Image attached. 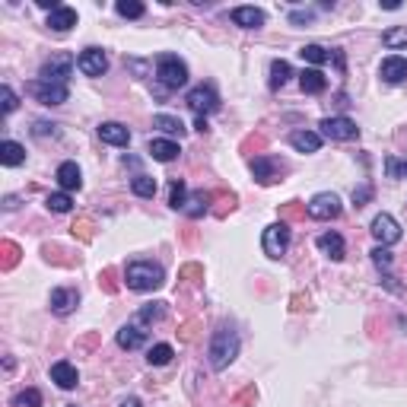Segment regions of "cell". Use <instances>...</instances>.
<instances>
[{
  "label": "cell",
  "instance_id": "46",
  "mask_svg": "<svg viewBox=\"0 0 407 407\" xmlns=\"http://www.w3.org/2000/svg\"><path fill=\"white\" fill-rule=\"evenodd\" d=\"M121 407H143V404H140V398H125Z\"/></svg>",
  "mask_w": 407,
  "mask_h": 407
},
{
  "label": "cell",
  "instance_id": "32",
  "mask_svg": "<svg viewBox=\"0 0 407 407\" xmlns=\"http://www.w3.org/2000/svg\"><path fill=\"white\" fill-rule=\"evenodd\" d=\"M163 315H166V302H150L147 309L137 312V322L134 324H153V322H159Z\"/></svg>",
  "mask_w": 407,
  "mask_h": 407
},
{
  "label": "cell",
  "instance_id": "22",
  "mask_svg": "<svg viewBox=\"0 0 407 407\" xmlns=\"http://www.w3.org/2000/svg\"><path fill=\"white\" fill-rule=\"evenodd\" d=\"M290 143L300 153H318V150H322V134H315V131H293L290 134Z\"/></svg>",
  "mask_w": 407,
  "mask_h": 407
},
{
  "label": "cell",
  "instance_id": "33",
  "mask_svg": "<svg viewBox=\"0 0 407 407\" xmlns=\"http://www.w3.org/2000/svg\"><path fill=\"white\" fill-rule=\"evenodd\" d=\"M382 45L391 51L398 48H407V25H398V29H388V32L382 35Z\"/></svg>",
  "mask_w": 407,
  "mask_h": 407
},
{
  "label": "cell",
  "instance_id": "11",
  "mask_svg": "<svg viewBox=\"0 0 407 407\" xmlns=\"http://www.w3.org/2000/svg\"><path fill=\"white\" fill-rule=\"evenodd\" d=\"M51 312L54 315H70L76 306H80V293L74 290V286H58V290H51Z\"/></svg>",
  "mask_w": 407,
  "mask_h": 407
},
{
  "label": "cell",
  "instance_id": "27",
  "mask_svg": "<svg viewBox=\"0 0 407 407\" xmlns=\"http://www.w3.org/2000/svg\"><path fill=\"white\" fill-rule=\"evenodd\" d=\"M300 58L309 61V64L322 67V64H328V61H331V51L322 48V45H302V48H300Z\"/></svg>",
  "mask_w": 407,
  "mask_h": 407
},
{
  "label": "cell",
  "instance_id": "14",
  "mask_svg": "<svg viewBox=\"0 0 407 407\" xmlns=\"http://www.w3.org/2000/svg\"><path fill=\"white\" fill-rule=\"evenodd\" d=\"M379 76H382L385 83H404L407 80V61L401 58V54H391V58L382 61V67H379Z\"/></svg>",
  "mask_w": 407,
  "mask_h": 407
},
{
  "label": "cell",
  "instance_id": "36",
  "mask_svg": "<svg viewBox=\"0 0 407 407\" xmlns=\"http://www.w3.org/2000/svg\"><path fill=\"white\" fill-rule=\"evenodd\" d=\"M172 357H175V350L169 347V344H156V347H150V353H147V363L150 366H166Z\"/></svg>",
  "mask_w": 407,
  "mask_h": 407
},
{
  "label": "cell",
  "instance_id": "16",
  "mask_svg": "<svg viewBox=\"0 0 407 407\" xmlns=\"http://www.w3.org/2000/svg\"><path fill=\"white\" fill-rule=\"evenodd\" d=\"M58 185L64 188L67 194L80 191V188H83V175H80V166H76V163H61V166H58Z\"/></svg>",
  "mask_w": 407,
  "mask_h": 407
},
{
  "label": "cell",
  "instance_id": "34",
  "mask_svg": "<svg viewBox=\"0 0 407 407\" xmlns=\"http://www.w3.org/2000/svg\"><path fill=\"white\" fill-rule=\"evenodd\" d=\"M115 10H118V17H125V19H140L147 13V7L137 3V0H118Z\"/></svg>",
  "mask_w": 407,
  "mask_h": 407
},
{
  "label": "cell",
  "instance_id": "24",
  "mask_svg": "<svg viewBox=\"0 0 407 407\" xmlns=\"http://www.w3.org/2000/svg\"><path fill=\"white\" fill-rule=\"evenodd\" d=\"M251 175H255L261 185H271L277 175V163L271 156H255L251 159Z\"/></svg>",
  "mask_w": 407,
  "mask_h": 407
},
{
  "label": "cell",
  "instance_id": "6",
  "mask_svg": "<svg viewBox=\"0 0 407 407\" xmlns=\"http://www.w3.org/2000/svg\"><path fill=\"white\" fill-rule=\"evenodd\" d=\"M185 102H188V108H191L198 118H207L210 112L220 108V96H216V90L210 83H200V86H194V90H188Z\"/></svg>",
  "mask_w": 407,
  "mask_h": 407
},
{
  "label": "cell",
  "instance_id": "45",
  "mask_svg": "<svg viewBox=\"0 0 407 407\" xmlns=\"http://www.w3.org/2000/svg\"><path fill=\"white\" fill-rule=\"evenodd\" d=\"M207 118H198V121H194V131H200V134H204V131H207Z\"/></svg>",
  "mask_w": 407,
  "mask_h": 407
},
{
  "label": "cell",
  "instance_id": "21",
  "mask_svg": "<svg viewBox=\"0 0 407 407\" xmlns=\"http://www.w3.org/2000/svg\"><path fill=\"white\" fill-rule=\"evenodd\" d=\"M315 245H318V249H322L328 258H331V261H341L344 251H347V245H344V239H341L337 233H322V236L315 239Z\"/></svg>",
  "mask_w": 407,
  "mask_h": 407
},
{
  "label": "cell",
  "instance_id": "1",
  "mask_svg": "<svg viewBox=\"0 0 407 407\" xmlns=\"http://www.w3.org/2000/svg\"><path fill=\"white\" fill-rule=\"evenodd\" d=\"M207 357H210V366L216 373H223L226 366L233 363L239 357V334L229 328V324H220L210 337V347H207Z\"/></svg>",
  "mask_w": 407,
  "mask_h": 407
},
{
  "label": "cell",
  "instance_id": "28",
  "mask_svg": "<svg viewBox=\"0 0 407 407\" xmlns=\"http://www.w3.org/2000/svg\"><path fill=\"white\" fill-rule=\"evenodd\" d=\"M131 191L137 194V198H153L156 194V178H150V175H134L131 178Z\"/></svg>",
  "mask_w": 407,
  "mask_h": 407
},
{
  "label": "cell",
  "instance_id": "31",
  "mask_svg": "<svg viewBox=\"0 0 407 407\" xmlns=\"http://www.w3.org/2000/svg\"><path fill=\"white\" fill-rule=\"evenodd\" d=\"M290 76H293V67L286 64V61H274V64H271V90H280Z\"/></svg>",
  "mask_w": 407,
  "mask_h": 407
},
{
  "label": "cell",
  "instance_id": "17",
  "mask_svg": "<svg viewBox=\"0 0 407 407\" xmlns=\"http://www.w3.org/2000/svg\"><path fill=\"white\" fill-rule=\"evenodd\" d=\"M300 86H302V92H309V96H322V92L328 90V76H324L318 67H309V70L300 74Z\"/></svg>",
  "mask_w": 407,
  "mask_h": 407
},
{
  "label": "cell",
  "instance_id": "15",
  "mask_svg": "<svg viewBox=\"0 0 407 407\" xmlns=\"http://www.w3.org/2000/svg\"><path fill=\"white\" fill-rule=\"evenodd\" d=\"M99 140L108 143V147H127L131 131L125 125H118V121H105V125H99Z\"/></svg>",
  "mask_w": 407,
  "mask_h": 407
},
{
  "label": "cell",
  "instance_id": "13",
  "mask_svg": "<svg viewBox=\"0 0 407 407\" xmlns=\"http://www.w3.org/2000/svg\"><path fill=\"white\" fill-rule=\"evenodd\" d=\"M51 382L58 385V388L70 391L80 385V373H76V366L74 363H67V359H58V363L51 366Z\"/></svg>",
  "mask_w": 407,
  "mask_h": 407
},
{
  "label": "cell",
  "instance_id": "7",
  "mask_svg": "<svg viewBox=\"0 0 407 407\" xmlns=\"http://www.w3.org/2000/svg\"><path fill=\"white\" fill-rule=\"evenodd\" d=\"M25 92L32 96L35 102H42V105H64L70 99V90L61 83H45V80H32V83L25 86Z\"/></svg>",
  "mask_w": 407,
  "mask_h": 407
},
{
  "label": "cell",
  "instance_id": "26",
  "mask_svg": "<svg viewBox=\"0 0 407 407\" xmlns=\"http://www.w3.org/2000/svg\"><path fill=\"white\" fill-rule=\"evenodd\" d=\"M210 200H213V194H207V191H194L191 198L185 200V213L191 216V220H198V216H204L210 210Z\"/></svg>",
  "mask_w": 407,
  "mask_h": 407
},
{
  "label": "cell",
  "instance_id": "19",
  "mask_svg": "<svg viewBox=\"0 0 407 407\" xmlns=\"http://www.w3.org/2000/svg\"><path fill=\"white\" fill-rule=\"evenodd\" d=\"M0 163H3L7 169L23 166L25 163V147L23 143H17V140H3L0 143Z\"/></svg>",
  "mask_w": 407,
  "mask_h": 407
},
{
  "label": "cell",
  "instance_id": "29",
  "mask_svg": "<svg viewBox=\"0 0 407 407\" xmlns=\"http://www.w3.org/2000/svg\"><path fill=\"white\" fill-rule=\"evenodd\" d=\"M153 127H159V131L163 134H178V137H182L185 134V125H182V118H175V115H156L153 118Z\"/></svg>",
  "mask_w": 407,
  "mask_h": 407
},
{
  "label": "cell",
  "instance_id": "37",
  "mask_svg": "<svg viewBox=\"0 0 407 407\" xmlns=\"http://www.w3.org/2000/svg\"><path fill=\"white\" fill-rule=\"evenodd\" d=\"M13 407H42V391L39 388H25L13 398Z\"/></svg>",
  "mask_w": 407,
  "mask_h": 407
},
{
  "label": "cell",
  "instance_id": "35",
  "mask_svg": "<svg viewBox=\"0 0 407 407\" xmlns=\"http://www.w3.org/2000/svg\"><path fill=\"white\" fill-rule=\"evenodd\" d=\"M185 200H188V188H185V182L182 178H172V185H169V204H172L175 210H182Z\"/></svg>",
  "mask_w": 407,
  "mask_h": 407
},
{
  "label": "cell",
  "instance_id": "38",
  "mask_svg": "<svg viewBox=\"0 0 407 407\" xmlns=\"http://www.w3.org/2000/svg\"><path fill=\"white\" fill-rule=\"evenodd\" d=\"M385 172H388V178H401V175H407V156L404 159L388 156L385 159Z\"/></svg>",
  "mask_w": 407,
  "mask_h": 407
},
{
  "label": "cell",
  "instance_id": "5",
  "mask_svg": "<svg viewBox=\"0 0 407 407\" xmlns=\"http://www.w3.org/2000/svg\"><path fill=\"white\" fill-rule=\"evenodd\" d=\"M290 223L280 220V223H271L264 229V239H261V249H264L267 258H283L286 249H290Z\"/></svg>",
  "mask_w": 407,
  "mask_h": 407
},
{
  "label": "cell",
  "instance_id": "41",
  "mask_svg": "<svg viewBox=\"0 0 407 407\" xmlns=\"http://www.w3.org/2000/svg\"><path fill=\"white\" fill-rule=\"evenodd\" d=\"M373 200V185H359V188H353V204L357 207H363V204H369Z\"/></svg>",
  "mask_w": 407,
  "mask_h": 407
},
{
  "label": "cell",
  "instance_id": "40",
  "mask_svg": "<svg viewBox=\"0 0 407 407\" xmlns=\"http://www.w3.org/2000/svg\"><path fill=\"white\" fill-rule=\"evenodd\" d=\"M373 261H375L379 271H388L391 267V251L385 249V245H379V249H373Z\"/></svg>",
  "mask_w": 407,
  "mask_h": 407
},
{
  "label": "cell",
  "instance_id": "23",
  "mask_svg": "<svg viewBox=\"0 0 407 407\" xmlns=\"http://www.w3.org/2000/svg\"><path fill=\"white\" fill-rule=\"evenodd\" d=\"M48 25L54 32H67L76 25V10L74 7H58L54 13H48Z\"/></svg>",
  "mask_w": 407,
  "mask_h": 407
},
{
  "label": "cell",
  "instance_id": "2",
  "mask_svg": "<svg viewBox=\"0 0 407 407\" xmlns=\"http://www.w3.org/2000/svg\"><path fill=\"white\" fill-rule=\"evenodd\" d=\"M125 283L137 293H153L166 283V271L153 261H131L125 267Z\"/></svg>",
  "mask_w": 407,
  "mask_h": 407
},
{
  "label": "cell",
  "instance_id": "18",
  "mask_svg": "<svg viewBox=\"0 0 407 407\" xmlns=\"http://www.w3.org/2000/svg\"><path fill=\"white\" fill-rule=\"evenodd\" d=\"M264 10H258V7H236L233 10V23L242 25V29H261L264 25Z\"/></svg>",
  "mask_w": 407,
  "mask_h": 407
},
{
  "label": "cell",
  "instance_id": "8",
  "mask_svg": "<svg viewBox=\"0 0 407 407\" xmlns=\"http://www.w3.org/2000/svg\"><path fill=\"white\" fill-rule=\"evenodd\" d=\"M322 134L328 137V140H357L359 137V127L357 121H350L347 115H334V118H324L322 125Z\"/></svg>",
  "mask_w": 407,
  "mask_h": 407
},
{
  "label": "cell",
  "instance_id": "25",
  "mask_svg": "<svg viewBox=\"0 0 407 407\" xmlns=\"http://www.w3.org/2000/svg\"><path fill=\"white\" fill-rule=\"evenodd\" d=\"M147 150H150V156L156 159V163H172V159L182 153L175 140H159V137H156V140H150V147H147Z\"/></svg>",
  "mask_w": 407,
  "mask_h": 407
},
{
  "label": "cell",
  "instance_id": "9",
  "mask_svg": "<svg viewBox=\"0 0 407 407\" xmlns=\"http://www.w3.org/2000/svg\"><path fill=\"white\" fill-rule=\"evenodd\" d=\"M306 213L312 216V220H334V216H341V198H337L334 191L315 194V198L309 200Z\"/></svg>",
  "mask_w": 407,
  "mask_h": 407
},
{
  "label": "cell",
  "instance_id": "42",
  "mask_svg": "<svg viewBox=\"0 0 407 407\" xmlns=\"http://www.w3.org/2000/svg\"><path fill=\"white\" fill-rule=\"evenodd\" d=\"M290 23H293V25L312 23V13H309V10H293V13H290Z\"/></svg>",
  "mask_w": 407,
  "mask_h": 407
},
{
  "label": "cell",
  "instance_id": "4",
  "mask_svg": "<svg viewBox=\"0 0 407 407\" xmlns=\"http://www.w3.org/2000/svg\"><path fill=\"white\" fill-rule=\"evenodd\" d=\"M74 64H76L74 54L58 51V54H51V58L42 64V74H39V80H45V83L67 86V80H70V74H74Z\"/></svg>",
  "mask_w": 407,
  "mask_h": 407
},
{
  "label": "cell",
  "instance_id": "39",
  "mask_svg": "<svg viewBox=\"0 0 407 407\" xmlns=\"http://www.w3.org/2000/svg\"><path fill=\"white\" fill-rule=\"evenodd\" d=\"M0 99H3V115H10V112H13V108L19 105V99H17V92L10 90L7 83L0 86Z\"/></svg>",
  "mask_w": 407,
  "mask_h": 407
},
{
  "label": "cell",
  "instance_id": "20",
  "mask_svg": "<svg viewBox=\"0 0 407 407\" xmlns=\"http://www.w3.org/2000/svg\"><path fill=\"white\" fill-rule=\"evenodd\" d=\"M147 344V331H140V324H125L118 331V347L121 350H137Z\"/></svg>",
  "mask_w": 407,
  "mask_h": 407
},
{
  "label": "cell",
  "instance_id": "44",
  "mask_svg": "<svg viewBox=\"0 0 407 407\" xmlns=\"http://www.w3.org/2000/svg\"><path fill=\"white\" fill-rule=\"evenodd\" d=\"M3 251H7V267L17 264V245L13 242H3Z\"/></svg>",
  "mask_w": 407,
  "mask_h": 407
},
{
  "label": "cell",
  "instance_id": "43",
  "mask_svg": "<svg viewBox=\"0 0 407 407\" xmlns=\"http://www.w3.org/2000/svg\"><path fill=\"white\" fill-rule=\"evenodd\" d=\"M54 127H58V125H48V121H35V131H32V134H35V137H45L48 131H51V134H58Z\"/></svg>",
  "mask_w": 407,
  "mask_h": 407
},
{
  "label": "cell",
  "instance_id": "10",
  "mask_svg": "<svg viewBox=\"0 0 407 407\" xmlns=\"http://www.w3.org/2000/svg\"><path fill=\"white\" fill-rule=\"evenodd\" d=\"M373 236L382 242L385 249H388V245H395V242H401V226H398V220H395L391 213H379V216L373 220Z\"/></svg>",
  "mask_w": 407,
  "mask_h": 407
},
{
  "label": "cell",
  "instance_id": "30",
  "mask_svg": "<svg viewBox=\"0 0 407 407\" xmlns=\"http://www.w3.org/2000/svg\"><path fill=\"white\" fill-rule=\"evenodd\" d=\"M45 207H48L51 213H70V210H74V198H70L67 191L48 194V200H45Z\"/></svg>",
  "mask_w": 407,
  "mask_h": 407
},
{
  "label": "cell",
  "instance_id": "3",
  "mask_svg": "<svg viewBox=\"0 0 407 407\" xmlns=\"http://www.w3.org/2000/svg\"><path fill=\"white\" fill-rule=\"evenodd\" d=\"M156 76L163 90H178V86L188 83V67L178 54H159L156 61Z\"/></svg>",
  "mask_w": 407,
  "mask_h": 407
},
{
  "label": "cell",
  "instance_id": "12",
  "mask_svg": "<svg viewBox=\"0 0 407 407\" xmlns=\"http://www.w3.org/2000/svg\"><path fill=\"white\" fill-rule=\"evenodd\" d=\"M76 67L83 70L86 76H102L108 70V58L102 48H86L80 51V58H76Z\"/></svg>",
  "mask_w": 407,
  "mask_h": 407
}]
</instances>
